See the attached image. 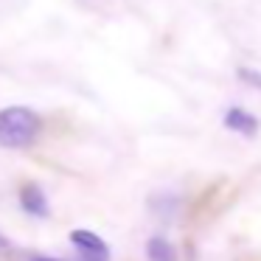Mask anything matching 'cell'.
Returning <instances> with one entry per match:
<instances>
[{"mask_svg": "<svg viewBox=\"0 0 261 261\" xmlns=\"http://www.w3.org/2000/svg\"><path fill=\"white\" fill-rule=\"evenodd\" d=\"M42 121L29 107H3L0 110V146L3 149H25L37 141Z\"/></svg>", "mask_w": 261, "mask_h": 261, "instance_id": "cell-1", "label": "cell"}, {"mask_svg": "<svg viewBox=\"0 0 261 261\" xmlns=\"http://www.w3.org/2000/svg\"><path fill=\"white\" fill-rule=\"evenodd\" d=\"M70 244L79 250V261H110L107 242L93 230H85V227L73 230L70 233Z\"/></svg>", "mask_w": 261, "mask_h": 261, "instance_id": "cell-2", "label": "cell"}, {"mask_svg": "<svg viewBox=\"0 0 261 261\" xmlns=\"http://www.w3.org/2000/svg\"><path fill=\"white\" fill-rule=\"evenodd\" d=\"M20 208L25 211L29 216H37V219H45L48 216V197L37 182H29V186L20 188Z\"/></svg>", "mask_w": 261, "mask_h": 261, "instance_id": "cell-3", "label": "cell"}, {"mask_svg": "<svg viewBox=\"0 0 261 261\" xmlns=\"http://www.w3.org/2000/svg\"><path fill=\"white\" fill-rule=\"evenodd\" d=\"M225 126L230 132L244 135V138H253L255 132H258V118H255L253 113H247V110H242V107H230L225 113Z\"/></svg>", "mask_w": 261, "mask_h": 261, "instance_id": "cell-4", "label": "cell"}, {"mask_svg": "<svg viewBox=\"0 0 261 261\" xmlns=\"http://www.w3.org/2000/svg\"><path fill=\"white\" fill-rule=\"evenodd\" d=\"M146 258L149 261H177V250L169 239L163 236H152L146 244Z\"/></svg>", "mask_w": 261, "mask_h": 261, "instance_id": "cell-5", "label": "cell"}, {"mask_svg": "<svg viewBox=\"0 0 261 261\" xmlns=\"http://www.w3.org/2000/svg\"><path fill=\"white\" fill-rule=\"evenodd\" d=\"M239 79L247 82V85H253V87H258V90H261V73H255V70L242 68V70H239Z\"/></svg>", "mask_w": 261, "mask_h": 261, "instance_id": "cell-6", "label": "cell"}, {"mask_svg": "<svg viewBox=\"0 0 261 261\" xmlns=\"http://www.w3.org/2000/svg\"><path fill=\"white\" fill-rule=\"evenodd\" d=\"M9 247V239L6 236H0V250H6Z\"/></svg>", "mask_w": 261, "mask_h": 261, "instance_id": "cell-7", "label": "cell"}, {"mask_svg": "<svg viewBox=\"0 0 261 261\" xmlns=\"http://www.w3.org/2000/svg\"><path fill=\"white\" fill-rule=\"evenodd\" d=\"M31 261H62V258H45V255H37V258H31Z\"/></svg>", "mask_w": 261, "mask_h": 261, "instance_id": "cell-8", "label": "cell"}]
</instances>
